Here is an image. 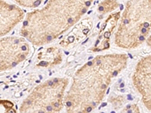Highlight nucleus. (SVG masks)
Segmentation results:
<instances>
[{
	"mask_svg": "<svg viewBox=\"0 0 151 113\" xmlns=\"http://www.w3.org/2000/svg\"><path fill=\"white\" fill-rule=\"evenodd\" d=\"M126 54L98 55L76 71L64 98L67 112H91L106 96L112 82L128 65Z\"/></svg>",
	"mask_w": 151,
	"mask_h": 113,
	"instance_id": "1",
	"label": "nucleus"
},
{
	"mask_svg": "<svg viewBox=\"0 0 151 113\" xmlns=\"http://www.w3.org/2000/svg\"><path fill=\"white\" fill-rule=\"evenodd\" d=\"M94 0H48L27 13L21 35L34 46L51 44L67 33L87 13Z\"/></svg>",
	"mask_w": 151,
	"mask_h": 113,
	"instance_id": "2",
	"label": "nucleus"
},
{
	"mask_svg": "<svg viewBox=\"0 0 151 113\" xmlns=\"http://www.w3.org/2000/svg\"><path fill=\"white\" fill-rule=\"evenodd\" d=\"M150 34L151 0H128L117 24L115 45L123 49H136Z\"/></svg>",
	"mask_w": 151,
	"mask_h": 113,
	"instance_id": "3",
	"label": "nucleus"
},
{
	"mask_svg": "<svg viewBox=\"0 0 151 113\" xmlns=\"http://www.w3.org/2000/svg\"><path fill=\"white\" fill-rule=\"evenodd\" d=\"M69 79L55 77L38 84L21 103L20 112H59L64 109Z\"/></svg>",
	"mask_w": 151,
	"mask_h": 113,
	"instance_id": "4",
	"label": "nucleus"
},
{
	"mask_svg": "<svg viewBox=\"0 0 151 113\" xmlns=\"http://www.w3.org/2000/svg\"><path fill=\"white\" fill-rule=\"evenodd\" d=\"M29 41L24 37L3 36L0 41V69L11 70L27 59L31 53Z\"/></svg>",
	"mask_w": 151,
	"mask_h": 113,
	"instance_id": "5",
	"label": "nucleus"
},
{
	"mask_svg": "<svg viewBox=\"0 0 151 113\" xmlns=\"http://www.w3.org/2000/svg\"><path fill=\"white\" fill-rule=\"evenodd\" d=\"M132 82L141 95L145 108L151 111V54L137 62L132 75Z\"/></svg>",
	"mask_w": 151,
	"mask_h": 113,
	"instance_id": "6",
	"label": "nucleus"
},
{
	"mask_svg": "<svg viewBox=\"0 0 151 113\" xmlns=\"http://www.w3.org/2000/svg\"><path fill=\"white\" fill-rule=\"evenodd\" d=\"M24 11L17 5L0 0V36H6L25 19Z\"/></svg>",
	"mask_w": 151,
	"mask_h": 113,
	"instance_id": "7",
	"label": "nucleus"
},
{
	"mask_svg": "<svg viewBox=\"0 0 151 113\" xmlns=\"http://www.w3.org/2000/svg\"><path fill=\"white\" fill-rule=\"evenodd\" d=\"M63 54L58 47H51L38 55L37 66L42 67H53L62 62Z\"/></svg>",
	"mask_w": 151,
	"mask_h": 113,
	"instance_id": "8",
	"label": "nucleus"
},
{
	"mask_svg": "<svg viewBox=\"0 0 151 113\" xmlns=\"http://www.w3.org/2000/svg\"><path fill=\"white\" fill-rule=\"evenodd\" d=\"M117 0H103L98 6V12L101 16L113 12L118 8Z\"/></svg>",
	"mask_w": 151,
	"mask_h": 113,
	"instance_id": "9",
	"label": "nucleus"
},
{
	"mask_svg": "<svg viewBox=\"0 0 151 113\" xmlns=\"http://www.w3.org/2000/svg\"><path fill=\"white\" fill-rule=\"evenodd\" d=\"M17 5L27 9H36L39 7L44 0H13Z\"/></svg>",
	"mask_w": 151,
	"mask_h": 113,
	"instance_id": "10",
	"label": "nucleus"
},
{
	"mask_svg": "<svg viewBox=\"0 0 151 113\" xmlns=\"http://www.w3.org/2000/svg\"><path fill=\"white\" fill-rule=\"evenodd\" d=\"M122 112H139L140 109L136 105H129V106H126V108L123 109Z\"/></svg>",
	"mask_w": 151,
	"mask_h": 113,
	"instance_id": "11",
	"label": "nucleus"
},
{
	"mask_svg": "<svg viewBox=\"0 0 151 113\" xmlns=\"http://www.w3.org/2000/svg\"><path fill=\"white\" fill-rule=\"evenodd\" d=\"M146 42H147V45L150 48H151V34L150 35V36H148Z\"/></svg>",
	"mask_w": 151,
	"mask_h": 113,
	"instance_id": "12",
	"label": "nucleus"
}]
</instances>
